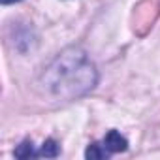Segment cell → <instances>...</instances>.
Returning a JSON list of instances; mask_svg holds the SVG:
<instances>
[{"label": "cell", "mask_w": 160, "mask_h": 160, "mask_svg": "<svg viewBox=\"0 0 160 160\" xmlns=\"http://www.w3.org/2000/svg\"><path fill=\"white\" fill-rule=\"evenodd\" d=\"M98 73L87 53L79 47L64 49L40 75V89L55 100H75L94 89Z\"/></svg>", "instance_id": "obj_1"}, {"label": "cell", "mask_w": 160, "mask_h": 160, "mask_svg": "<svg viewBox=\"0 0 160 160\" xmlns=\"http://www.w3.org/2000/svg\"><path fill=\"white\" fill-rule=\"evenodd\" d=\"M160 17V0H139L134 8L132 27L138 36H145Z\"/></svg>", "instance_id": "obj_2"}, {"label": "cell", "mask_w": 160, "mask_h": 160, "mask_svg": "<svg viewBox=\"0 0 160 160\" xmlns=\"http://www.w3.org/2000/svg\"><path fill=\"white\" fill-rule=\"evenodd\" d=\"M102 143L106 145V149H108L109 152H122V151H126V147H128L126 138H122L117 130H109V132L106 134V138H104Z\"/></svg>", "instance_id": "obj_3"}, {"label": "cell", "mask_w": 160, "mask_h": 160, "mask_svg": "<svg viewBox=\"0 0 160 160\" xmlns=\"http://www.w3.org/2000/svg\"><path fill=\"white\" fill-rule=\"evenodd\" d=\"M111 152L106 149V145L104 143H92L89 149H87V152H85V156L87 158H91V160H100V158H108Z\"/></svg>", "instance_id": "obj_4"}, {"label": "cell", "mask_w": 160, "mask_h": 160, "mask_svg": "<svg viewBox=\"0 0 160 160\" xmlns=\"http://www.w3.org/2000/svg\"><path fill=\"white\" fill-rule=\"evenodd\" d=\"M57 154H58V145H57V141H55V139H47V141L42 145V149L38 151V156L55 158Z\"/></svg>", "instance_id": "obj_5"}, {"label": "cell", "mask_w": 160, "mask_h": 160, "mask_svg": "<svg viewBox=\"0 0 160 160\" xmlns=\"http://www.w3.org/2000/svg\"><path fill=\"white\" fill-rule=\"evenodd\" d=\"M15 156H19V158H30V156H38V152L32 149V143L30 141H23L15 149Z\"/></svg>", "instance_id": "obj_6"}, {"label": "cell", "mask_w": 160, "mask_h": 160, "mask_svg": "<svg viewBox=\"0 0 160 160\" xmlns=\"http://www.w3.org/2000/svg\"><path fill=\"white\" fill-rule=\"evenodd\" d=\"M2 4H12V2H19V0H0Z\"/></svg>", "instance_id": "obj_7"}]
</instances>
